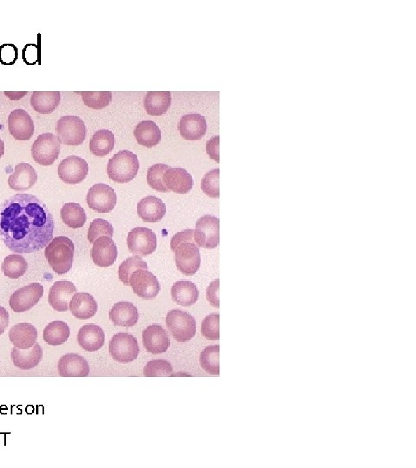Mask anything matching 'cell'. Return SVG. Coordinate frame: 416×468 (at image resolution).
I'll use <instances>...</instances> for the list:
<instances>
[{
  "label": "cell",
  "instance_id": "cell-1",
  "mask_svg": "<svg viewBox=\"0 0 416 468\" xmlns=\"http://www.w3.org/2000/svg\"><path fill=\"white\" fill-rule=\"evenodd\" d=\"M54 218L35 195L18 194L0 204V239L11 252L33 253L53 241Z\"/></svg>",
  "mask_w": 416,
  "mask_h": 468
},
{
  "label": "cell",
  "instance_id": "cell-2",
  "mask_svg": "<svg viewBox=\"0 0 416 468\" xmlns=\"http://www.w3.org/2000/svg\"><path fill=\"white\" fill-rule=\"evenodd\" d=\"M200 246L194 239V230L180 232L171 239V249L175 253L176 267L182 274L193 276L201 267Z\"/></svg>",
  "mask_w": 416,
  "mask_h": 468
},
{
  "label": "cell",
  "instance_id": "cell-3",
  "mask_svg": "<svg viewBox=\"0 0 416 468\" xmlns=\"http://www.w3.org/2000/svg\"><path fill=\"white\" fill-rule=\"evenodd\" d=\"M74 253L75 246L71 239L57 237L46 246L45 255L53 270L62 275L71 271Z\"/></svg>",
  "mask_w": 416,
  "mask_h": 468
},
{
  "label": "cell",
  "instance_id": "cell-4",
  "mask_svg": "<svg viewBox=\"0 0 416 468\" xmlns=\"http://www.w3.org/2000/svg\"><path fill=\"white\" fill-rule=\"evenodd\" d=\"M139 171L137 156L131 151L123 150L108 162L107 173L110 180L116 183H128L133 180Z\"/></svg>",
  "mask_w": 416,
  "mask_h": 468
},
{
  "label": "cell",
  "instance_id": "cell-5",
  "mask_svg": "<svg viewBox=\"0 0 416 468\" xmlns=\"http://www.w3.org/2000/svg\"><path fill=\"white\" fill-rule=\"evenodd\" d=\"M166 324L173 337L180 342H189L196 334V321L189 312L174 309L166 316Z\"/></svg>",
  "mask_w": 416,
  "mask_h": 468
},
{
  "label": "cell",
  "instance_id": "cell-6",
  "mask_svg": "<svg viewBox=\"0 0 416 468\" xmlns=\"http://www.w3.org/2000/svg\"><path fill=\"white\" fill-rule=\"evenodd\" d=\"M57 132L60 143L68 146L83 145L86 138V123L76 116L61 117L58 121Z\"/></svg>",
  "mask_w": 416,
  "mask_h": 468
},
{
  "label": "cell",
  "instance_id": "cell-7",
  "mask_svg": "<svg viewBox=\"0 0 416 468\" xmlns=\"http://www.w3.org/2000/svg\"><path fill=\"white\" fill-rule=\"evenodd\" d=\"M60 142L53 134L40 135L32 146V156L36 163L51 166L60 154Z\"/></svg>",
  "mask_w": 416,
  "mask_h": 468
},
{
  "label": "cell",
  "instance_id": "cell-8",
  "mask_svg": "<svg viewBox=\"0 0 416 468\" xmlns=\"http://www.w3.org/2000/svg\"><path fill=\"white\" fill-rule=\"evenodd\" d=\"M140 352L137 339L128 333H117L109 342V353L116 362L128 363L137 359Z\"/></svg>",
  "mask_w": 416,
  "mask_h": 468
},
{
  "label": "cell",
  "instance_id": "cell-9",
  "mask_svg": "<svg viewBox=\"0 0 416 468\" xmlns=\"http://www.w3.org/2000/svg\"><path fill=\"white\" fill-rule=\"evenodd\" d=\"M194 239L199 246L216 248L220 242V220L215 216L205 215L197 221Z\"/></svg>",
  "mask_w": 416,
  "mask_h": 468
},
{
  "label": "cell",
  "instance_id": "cell-10",
  "mask_svg": "<svg viewBox=\"0 0 416 468\" xmlns=\"http://www.w3.org/2000/svg\"><path fill=\"white\" fill-rule=\"evenodd\" d=\"M127 244L130 253L147 257L156 250V234L149 228L135 227L128 234Z\"/></svg>",
  "mask_w": 416,
  "mask_h": 468
},
{
  "label": "cell",
  "instance_id": "cell-11",
  "mask_svg": "<svg viewBox=\"0 0 416 468\" xmlns=\"http://www.w3.org/2000/svg\"><path fill=\"white\" fill-rule=\"evenodd\" d=\"M87 203L95 212L108 213L115 208L117 195L112 187L104 183L95 184L87 194Z\"/></svg>",
  "mask_w": 416,
  "mask_h": 468
},
{
  "label": "cell",
  "instance_id": "cell-12",
  "mask_svg": "<svg viewBox=\"0 0 416 468\" xmlns=\"http://www.w3.org/2000/svg\"><path fill=\"white\" fill-rule=\"evenodd\" d=\"M45 290L39 283H32L31 285L16 290L10 297V307L15 312H25L35 307L41 300Z\"/></svg>",
  "mask_w": 416,
  "mask_h": 468
},
{
  "label": "cell",
  "instance_id": "cell-13",
  "mask_svg": "<svg viewBox=\"0 0 416 468\" xmlns=\"http://www.w3.org/2000/svg\"><path fill=\"white\" fill-rule=\"evenodd\" d=\"M58 173L62 182L75 185L83 182L86 178L89 173V165L83 158L72 156L61 161Z\"/></svg>",
  "mask_w": 416,
  "mask_h": 468
},
{
  "label": "cell",
  "instance_id": "cell-14",
  "mask_svg": "<svg viewBox=\"0 0 416 468\" xmlns=\"http://www.w3.org/2000/svg\"><path fill=\"white\" fill-rule=\"evenodd\" d=\"M130 286L133 292L145 300H154L161 290L160 283L156 276L148 270L135 272L130 278Z\"/></svg>",
  "mask_w": 416,
  "mask_h": 468
},
{
  "label": "cell",
  "instance_id": "cell-15",
  "mask_svg": "<svg viewBox=\"0 0 416 468\" xmlns=\"http://www.w3.org/2000/svg\"><path fill=\"white\" fill-rule=\"evenodd\" d=\"M10 134L18 141H28L34 134L35 126L32 117L24 109H14L8 118Z\"/></svg>",
  "mask_w": 416,
  "mask_h": 468
},
{
  "label": "cell",
  "instance_id": "cell-16",
  "mask_svg": "<svg viewBox=\"0 0 416 468\" xmlns=\"http://www.w3.org/2000/svg\"><path fill=\"white\" fill-rule=\"evenodd\" d=\"M76 290L74 283L67 280H61L51 287L48 301L51 307L57 312H67L72 298L76 293Z\"/></svg>",
  "mask_w": 416,
  "mask_h": 468
},
{
  "label": "cell",
  "instance_id": "cell-17",
  "mask_svg": "<svg viewBox=\"0 0 416 468\" xmlns=\"http://www.w3.org/2000/svg\"><path fill=\"white\" fill-rule=\"evenodd\" d=\"M142 339L146 351L154 355L167 352L171 342L167 331L159 324H152L147 327L143 331Z\"/></svg>",
  "mask_w": 416,
  "mask_h": 468
},
{
  "label": "cell",
  "instance_id": "cell-18",
  "mask_svg": "<svg viewBox=\"0 0 416 468\" xmlns=\"http://www.w3.org/2000/svg\"><path fill=\"white\" fill-rule=\"evenodd\" d=\"M119 255L117 246L112 238L101 237L95 241L91 250V258L95 265L109 267L116 262Z\"/></svg>",
  "mask_w": 416,
  "mask_h": 468
},
{
  "label": "cell",
  "instance_id": "cell-19",
  "mask_svg": "<svg viewBox=\"0 0 416 468\" xmlns=\"http://www.w3.org/2000/svg\"><path fill=\"white\" fill-rule=\"evenodd\" d=\"M58 370L62 377H86L90 375L89 363L77 354L62 356L58 361Z\"/></svg>",
  "mask_w": 416,
  "mask_h": 468
},
{
  "label": "cell",
  "instance_id": "cell-20",
  "mask_svg": "<svg viewBox=\"0 0 416 468\" xmlns=\"http://www.w3.org/2000/svg\"><path fill=\"white\" fill-rule=\"evenodd\" d=\"M180 135L187 141H199L207 132L208 124L205 117L199 114H189L182 117L179 123Z\"/></svg>",
  "mask_w": 416,
  "mask_h": 468
},
{
  "label": "cell",
  "instance_id": "cell-21",
  "mask_svg": "<svg viewBox=\"0 0 416 468\" xmlns=\"http://www.w3.org/2000/svg\"><path fill=\"white\" fill-rule=\"evenodd\" d=\"M38 182V174L32 165L21 162L16 165L14 173L8 179L10 189L15 191L31 189Z\"/></svg>",
  "mask_w": 416,
  "mask_h": 468
},
{
  "label": "cell",
  "instance_id": "cell-22",
  "mask_svg": "<svg viewBox=\"0 0 416 468\" xmlns=\"http://www.w3.org/2000/svg\"><path fill=\"white\" fill-rule=\"evenodd\" d=\"M105 331L97 324H86L81 328L77 335V342L84 351H99L105 345Z\"/></svg>",
  "mask_w": 416,
  "mask_h": 468
},
{
  "label": "cell",
  "instance_id": "cell-23",
  "mask_svg": "<svg viewBox=\"0 0 416 468\" xmlns=\"http://www.w3.org/2000/svg\"><path fill=\"white\" fill-rule=\"evenodd\" d=\"M164 182L169 190L178 194H186L193 189L194 180L186 169L169 168L164 175Z\"/></svg>",
  "mask_w": 416,
  "mask_h": 468
},
{
  "label": "cell",
  "instance_id": "cell-24",
  "mask_svg": "<svg viewBox=\"0 0 416 468\" xmlns=\"http://www.w3.org/2000/svg\"><path fill=\"white\" fill-rule=\"evenodd\" d=\"M109 319L116 326L133 327L138 323V309L130 302H119L110 309Z\"/></svg>",
  "mask_w": 416,
  "mask_h": 468
},
{
  "label": "cell",
  "instance_id": "cell-25",
  "mask_svg": "<svg viewBox=\"0 0 416 468\" xmlns=\"http://www.w3.org/2000/svg\"><path fill=\"white\" fill-rule=\"evenodd\" d=\"M166 205L161 199L156 196H147L140 201L137 213L140 218L145 222L156 223L163 219L166 213Z\"/></svg>",
  "mask_w": 416,
  "mask_h": 468
},
{
  "label": "cell",
  "instance_id": "cell-26",
  "mask_svg": "<svg viewBox=\"0 0 416 468\" xmlns=\"http://www.w3.org/2000/svg\"><path fill=\"white\" fill-rule=\"evenodd\" d=\"M42 357V348L38 342L28 349L13 348L11 353V359L14 366L24 370H29L38 366Z\"/></svg>",
  "mask_w": 416,
  "mask_h": 468
},
{
  "label": "cell",
  "instance_id": "cell-27",
  "mask_svg": "<svg viewBox=\"0 0 416 468\" xmlns=\"http://www.w3.org/2000/svg\"><path fill=\"white\" fill-rule=\"evenodd\" d=\"M69 309L75 318L86 320L93 318L97 314L98 303L90 294L76 293L69 303Z\"/></svg>",
  "mask_w": 416,
  "mask_h": 468
},
{
  "label": "cell",
  "instance_id": "cell-28",
  "mask_svg": "<svg viewBox=\"0 0 416 468\" xmlns=\"http://www.w3.org/2000/svg\"><path fill=\"white\" fill-rule=\"evenodd\" d=\"M10 341L14 347L28 349L32 347L38 339V330L30 323H18L11 328Z\"/></svg>",
  "mask_w": 416,
  "mask_h": 468
},
{
  "label": "cell",
  "instance_id": "cell-29",
  "mask_svg": "<svg viewBox=\"0 0 416 468\" xmlns=\"http://www.w3.org/2000/svg\"><path fill=\"white\" fill-rule=\"evenodd\" d=\"M170 91H149L145 98V108L149 116H163L170 108Z\"/></svg>",
  "mask_w": 416,
  "mask_h": 468
},
{
  "label": "cell",
  "instance_id": "cell-30",
  "mask_svg": "<svg viewBox=\"0 0 416 468\" xmlns=\"http://www.w3.org/2000/svg\"><path fill=\"white\" fill-rule=\"evenodd\" d=\"M60 91H34L31 98L33 109L43 115L53 113L60 105Z\"/></svg>",
  "mask_w": 416,
  "mask_h": 468
},
{
  "label": "cell",
  "instance_id": "cell-31",
  "mask_svg": "<svg viewBox=\"0 0 416 468\" xmlns=\"http://www.w3.org/2000/svg\"><path fill=\"white\" fill-rule=\"evenodd\" d=\"M134 135L140 145L149 147V149L159 145L161 140L160 128L153 121H141L135 127Z\"/></svg>",
  "mask_w": 416,
  "mask_h": 468
},
{
  "label": "cell",
  "instance_id": "cell-32",
  "mask_svg": "<svg viewBox=\"0 0 416 468\" xmlns=\"http://www.w3.org/2000/svg\"><path fill=\"white\" fill-rule=\"evenodd\" d=\"M171 295L176 304L187 307L196 303L200 293L194 283L184 280L172 286Z\"/></svg>",
  "mask_w": 416,
  "mask_h": 468
},
{
  "label": "cell",
  "instance_id": "cell-33",
  "mask_svg": "<svg viewBox=\"0 0 416 468\" xmlns=\"http://www.w3.org/2000/svg\"><path fill=\"white\" fill-rule=\"evenodd\" d=\"M116 145L115 135L108 130L98 131L90 142V149L94 156H105L114 149Z\"/></svg>",
  "mask_w": 416,
  "mask_h": 468
},
{
  "label": "cell",
  "instance_id": "cell-34",
  "mask_svg": "<svg viewBox=\"0 0 416 468\" xmlns=\"http://www.w3.org/2000/svg\"><path fill=\"white\" fill-rule=\"evenodd\" d=\"M71 335L68 324L62 321H54L48 324L43 330V340L46 344L58 346L65 344Z\"/></svg>",
  "mask_w": 416,
  "mask_h": 468
},
{
  "label": "cell",
  "instance_id": "cell-35",
  "mask_svg": "<svg viewBox=\"0 0 416 468\" xmlns=\"http://www.w3.org/2000/svg\"><path fill=\"white\" fill-rule=\"evenodd\" d=\"M61 218L65 225L73 229L83 227L87 220L86 211L77 203L64 205L61 209Z\"/></svg>",
  "mask_w": 416,
  "mask_h": 468
},
{
  "label": "cell",
  "instance_id": "cell-36",
  "mask_svg": "<svg viewBox=\"0 0 416 468\" xmlns=\"http://www.w3.org/2000/svg\"><path fill=\"white\" fill-rule=\"evenodd\" d=\"M28 269L25 258L18 254H11L4 260L2 271L7 278L16 279L24 276Z\"/></svg>",
  "mask_w": 416,
  "mask_h": 468
},
{
  "label": "cell",
  "instance_id": "cell-37",
  "mask_svg": "<svg viewBox=\"0 0 416 468\" xmlns=\"http://www.w3.org/2000/svg\"><path fill=\"white\" fill-rule=\"evenodd\" d=\"M148 265L140 257H130L120 265L119 269V279L125 286H130V278L135 272L147 270Z\"/></svg>",
  "mask_w": 416,
  "mask_h": 468
},
{
  "label": "cell",
  "instance_id": "cell-38",
  "mask_svg": "<svg viewBox=\"0 0 416 468\" xmlns=\"http://www.w3.org/2000/svg\"><path fill=\"white\" fill-rule=\"evenodd\" d=\"M219 355V345L208 346L201 352L200 356L201 366L207 373L215 375L220 374Z\"/></svg>",
  "mask_w": 416,
  "mask_h": 468
},
{
  "label": "cell",
  "instance_id": "cell-39",
  "mask_svg": "<svg viewBox=\"0 0 416 468\" xmlns=\"http://www.w3.org/2000/svg\"><path fill=\"white\" fill-rule=\"evenodd\" d=\"M84 105L93 109H102L112 101V93L110 91H82Z\"/></svg>",
  "mask_w": 416,
  "mask_h": 468
},
{
  "label": "cell",
  "instance_id": "cell-40",
  "mask_svg": "<svg viewBox=\"0 0 416 468\" xmlns=\"http://www.w3.org/2000/svg\"><path fill=\"white\" fill-rule=\"evenodd\" d=\"M170 168V166L165 164H156L150 167L147 175V180L151 189L160 192V193H168L169 189L165 185V173Z\"/></svg>",
  "mask_w": 416,
  "mask_h": 468
},
{
  "label": "cell",
  "instance_id": "cell-41",
  "mask_svg": "<svg viewBox=\"0 0 416 468\" xmlns=\"http://www.w3.org/2000/svg\"><path fill=\"white\" fill-rule=\"evenodd\" d=\"M114 235L112 225L105 220L95 219L92 221L89 231H88V239L91 244L101 237L112 238Z\"/></svg>",
  "mask_w": 416,
  "mask_h": 468
},
{
  "label": "cell",
  "instance_id": "cell-42",
  "mask_svg": "<svg viewBox=\"0 0 416 468\" xmlns=\"http://www.w3.org/2000/svg\"><path fill=\"white\" fill-rule=\"evenodd\" d=\"M173 368L170 363L165 360H154L147 363L143 370V375L146 377H170Z\"/></svg>",
  "mask_w": 416,
  "mask_h": 468
},
{
  "label": "cell",
  "instance_id": "cell-43",
  "mask_svg": "<svg viewBox=\"0 0 416 468\" xmlns=\"http://www.w3.org/2000/svg\"><path fill=\"white\" fill-rule=\"evenodd\" d=\"M219 169H213L205 175L201 180V187L202 192L208 197L219 198Z\"/></svg>",
  "mask_w": 416,
  "mask_h": 468
},
{
  "label": "cell",
  "instance_id": "cell-44",
  "mask_svg": "<svg viewBox=\"0 0 416 468\" xmlns=\"http://www.w3.org/2000/svg\"><path fill=\"white\" fill-rule=\"evenodd\" d=\"M219 314H212L205 318L201 324V333L208 340L216 341L220 338Z\"/></svg>",
  "mask_w": 416,
  "mask_h": 468
},
{
  "label": "cell",
  "instance_id": "cell-45",
  "mask_svg": "<svg viewBox=\"0 0 416 468\" xmlns=\"http://www.w3.org/2000/svg\"><path fill=\"white\" fill-rule=\"evenodd\" d=\"M18 59V48L13 44H4L0 46V62L4 65H13Z\"/></svg>",
  "mask_w": 416,
  "mask_h": 468
},
{
  "label": "cell",
  "instance_id": "cell-46",
  "mask_svg": "<svg viewBox=\"0 0 416 468\" xmlns=\"http://www.w3.org/2000/svg\"><path fill=\"white\" fill-rule=\"evenodd\" d=\"M219 279L215 280L207 289V298L213 307L219 308Z\"/></svg>",
  "mask_w": 416,
  "mask_h": 468
},
{
  "label": "cell",
  "instance_id": "cell-47",
  "mask_svg": "<svg viewBox=\"0 0 416 468\" xmlns=\"http://www.w3.org/2000/svg\"><path fill=\"white\" fill-rule=\"evenodd\" d=\"M219 142V136H215V138L210 139L207 145H206V150H207L208 156L216 162H220Z\"/></svg>",
  "mask_w": 416,
  "mask_h": 468
},
{
  "label": "cell",
  "instance_id": "cell-48",
  "mask_svg": "<svg viewBox=\"0 0 416 468\" xmlns=\"http://www.w3.org/2000/svg\"><path fill=\"white\" fill-rule=\"evenodd\" d=\"M9 313L3 307H0V336L5 333L9 324Z\"/></svg>",
  "mask_w": 416,
  "mask_h": 468
},
{
  "label": "cell",
  "instance_id": "cell-49",
  "mask_svg": "<svg viewBox=\"0 0 416 468\" xmlns=\"http://www.w3.org/2000/svg\"><path fill=\"white\" fill-rule=\"evenodd\" d=\"M4 153H5V145H4V142L0 138V159H1Z\"/></svg>",
  "mask_w": 416,
  "mask_h": 468
}]
</instances>
